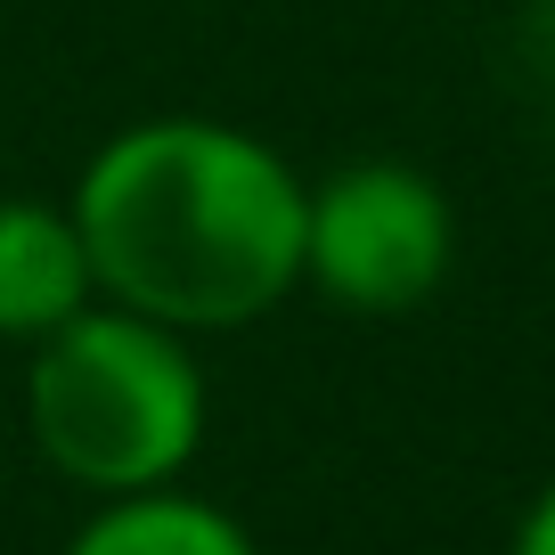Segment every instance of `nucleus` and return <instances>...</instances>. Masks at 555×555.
<instances>
[{
	"instance_id": "f257e3e1",
	"label": "nucleus",
	"mask_w": 555,
	"mask_h": 555,
	"mask_svg": "<svg viewBox=\"0 0 555 555\" xmlns=\"http://www.w3.org/2000/svg\"><path fill=\"white\" fill-rule=\"evenodd\" d=\"M99 302L172 335H229L302 286V172L221 115H139L66 196Z\"/></svg>"
},
{
	"instance_id": "f03ea898",
	"label": "nucleus",
	"mask_w": 555,
	"mask_h": 555,
	"mask_svg": "<svg viewBox=\"0 0 555 555\" xmlns=\"http://www.w3.org/2000/svg\"><path fill=\"white\" fill-rule=\"evenodd\" d=\"M205 416L212 392L196 344L122 302H90L82 319L41 335L25 367V434L41 466L82 499L172 490L205 450Z\"/></svg>"
},
{
	"instance_id": "7ed1b4c3",
	"label": "nucleus",
	"mask_w": 555,
	"mask_h": 555,
	"mask_svg": "<svg viewBox=\"0 0 555 555\" xmlns=\"http://www.w3.org/2000/svg\"><path fill=\"white\" fill-rule=\"evenodd\" d=\"M457 261V212L400 156L335 164L302 189V286L351 319H400L441 295Z\"/></svg>"
},
{
	"instance_id": "20e7f679",
	"label": "nucleus",
	"mask_w": 555,
	"mask_h": 555,
	"mask_svg": "<svg viewBox=\"0 0 555 555\" xmlns=\"http://www.w3.org/2000/svg\"><path fill=\"white\" fill-rule=\"evenodd\" d=\"M90 302H99V278H90V245L74 212L41 196H9L0 205V335L41 344Z\"/></svg>"
},
{
	"instance_id": "39448f33",
	"label": "nucleus",
	"mask_w": 555,
	"mask_h": 555,
	"mask_svg": "<svg viewBox=\"0 0 555 555\" xmlns=\"http://www.w3.org/2000/svg\"><path fill=\"white\" fill-rule=\"evenodd\" d=\"M66 555H261L229 506L196 499V490H139V499H99Z\"/></svg>"
},
{
	"instance_id": "423d86ee",
	"label": "nucleus",
	"mask_w": 555,
	"mask_h": 555,
	"mask_svg": "<svg viewBox=\"0 0 555 555\" xmlns=\"http://www.w3.org/2000/svg\"><path fill=\"white\" fill-rule=\"evenodd\" d=\"M506 555H555V482L539 490L531 506H522V522H515V539H506Z\"/></svg>"
},
{
	"instance_id": "0eeeda50",
	"label": "nucleus",
	"mask_w": 555,
	"mask_h": 555,
	"mask_svg": "<svg viewBox=\"0 0 555 555\" xmlns=\"http://www.w3.org/2000/svg\"><path fill=\"white\" fill-rule=\"evenodd\" d=\"M539 50L555 57V0H539Z\"/></svg>"
}]
</instances>
